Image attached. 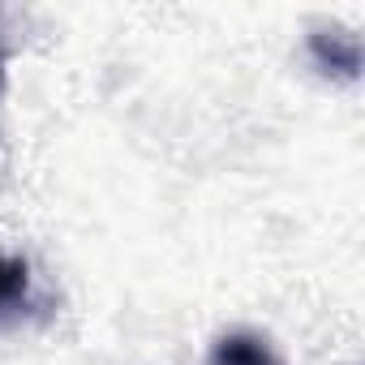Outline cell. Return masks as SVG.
Listing matches in <instances>:
<instances>
[{"label": "cell", "instance_id": "cell-1", "mask_svg": "<svg viewBox=\"0 0 365 365\" xmlns=\"http://www.w3.org/2000/svg\"><path fill=\"white\" fill-rule=\"evenodd\" d=\"M26 292H31V271H26V262L0 254V318L14 314V309H22V305H26Z\"/></svg>", "mask_w": 365, "mask_h": 365}, {"label": "cell", "instance_id": "cell-2", "mask_svg": "<svg viewBox=\"0 0 365 365\" xmlns=\"http://www.w3.org/2000/svg\"><path fill=\"white\" fill-rule=\"evenodd\" d=\"M211 365H275V356H271V348H267L262 339H250V335H228V339L215 348Z\"/></svg>", "mask_w": 365, "mask_h": 365}]
</instances>
